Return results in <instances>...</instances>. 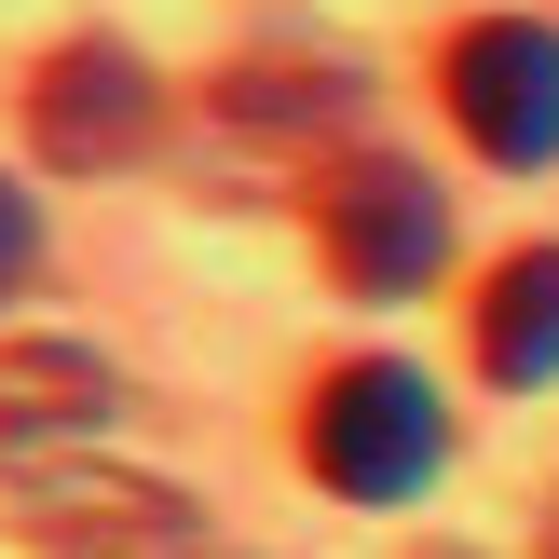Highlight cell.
I'll return each mask as SVG.
<instances>
[{
    "label": "cell",
    "mask_w": 559,
    "mask_h": 559,
    "mask_svg": "<svg viewBox=\"0 0 559 559\" xmlns=\"http://www.w3.org/2000/svg\"><path fill=\"white\" fill-rule=\"evenodd\" d=\"M300 464H314V491H342V506H424L437 464H451V409H437V382L409 369V355H355V369H328L314 409H300Z\"/></svg>",
    "instance_id": "obj_1"
},
{
    "label": "cell",
    "mask_w": 559,
    "mask_h": 559,
    "mask_svg": "<svg viewBox=\"0 0 559 559\" xmlns=\"http://www.w3.org/2000/svg\"><path fill=\"white\" fill-rule=\"evenodd\" d=\"M14 519L41 559H218L178 478H136L109 451H14Z\"/></svg>",
    "instance_id": "obj_2"
},
{
    "label": "cell",
    "mask_w": 559,
    "mask_h": 559,
    "mask_svg": "<svg viewBox=\"0 0 559 559\" xmlns=\"http://www.w3.org/2000/svg\"><path fill=\"white\" fill-rule=\"evenodd\" d=\"M314 246H328V273H342L355 300H409V287H437V260H451V191H437L424 164L355 151V164L314 178Z\"/></svg>",
    "instance_id": "obj_3"
},
{
    "label": "cell",
    "mask_w": 559,
    "mask_h": 559,
    "mask_svg": "<svg viewBox=\"0 0 559 559\" xmlns=\"http://www.w3.org/2000/svg\"><path fill=\"white\" fill-rule=\"evenodd\" d=\"M437 96H451V123H464L478 164H506V178L559 164V27L546 14H478L437 55Z\"/></svg>",
    "instance_id": "obj_4"
},
{
    "label": "cell",
    "mask_w": 559,
    "mask_h": 559,
    "mask_svg": "<svg viewBox=\"0 0 559 559\" xmlns=\"http://www.w3.org/2000/svg\"><path fill=\"white\" fill-rule=\"evenodd\" d=\"M151 123H164V82L136 69L123 41H69V55H41V82H27V136H41V164H69V178L136 164Z\"/></svg>",
    "instance_id": "obj_5"
},
{
    "label": "cell",
    "mask_w": 559,
    "mask_h": 559,
    "mask_svg": "<svg viewBox=\"0 0 559 559\" xmlns=\"http://www.w3.org/2000/svg\"><path fill=\"white\" fill-rule=\"evenodd\" d=\"M109 409H123L109 355H82V342H0V464L14 451H96Z\"/></svg>",
    "instance_id": "obj_6"
},
{
    "label": "cell",
    "mask_w": 559,
    "mask_h": 559,
    "mask_svg": "<svg viewBox=\"0 0 559 559\" xmlns=\"http://www.w3.org/2000/svg\"><path fill=\"white\" fill-rule=\"evenodd\" d=\"M478 369L506 382V396H546L559 382V246L491 260V287H478Z\"/></svg>",
    "instance_id": "obj_7"
},
{
    "label": "cell",
    "mask_w": 559,
    "mask_h": 559,
    "mask_svg": "<svg viewBox=\"0 0 559 559\" xmlns=\"http://www.w3.org/2000/svg\"><path fill=\"white\" fill-rule=\"evenodd\" d=\"M218 96H233V123H328V109H355V82H328V69H233Z\"/></svg>",
    "instance_id": "obj_8"
},
{
    "label": "cell",
    "mask_w": 559,
    "mask_h": 559,
    "mask_svg": "<svg viewBox=\"0 0 559 559\" xmlns=\"http://www.w3.org/2000/svg\"><path fill=\"white\" fill-rule=\"evenodd\" d=\"M27 273H41V205H27V191L0 178V300H14Z\"/></svg>",
    "instance_id": "obj_9"
}]
</instances>
